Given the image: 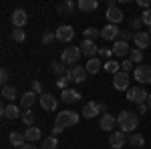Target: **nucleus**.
<instances>
[{
  "mask_svg": "<svg viewBox=\"0 0 151 149\" xmlns=\"http://www.w3.org/2000/svg\"><path fill=\"white\" fill-rule=\"evenodd\" d=\"M119 26L117 24H107L105 28H101V36H103L105 40H117L119 38Z\"/></svg>",
  "mask_w": 151,
  "mask_h": 149,
  "instance_id": "obj_15",
  "label": "nucleus"
},
{
  "mask_svg": "<svg viewBox=\"0 0 151 149\" xmlns=\"http://www.w3.org/2000/svg\"><path fill=\"white\" fill-rule=\"evenodd\" d=\"M133 67H135V65H133V63H131L129 58H125V60L121 63V71H123V73H129V71L133 69Z\"/></svg>",
  "mask_w": 151,
  "mask_h": 149,
  "instance_id": "obj_40",
  "label": "nucleus"
},
{
  "mask_svg": "<svg viewBox=\"0 0 151 149\" xmlns=\"http://www.w3.org/2000/svg\"><path fill=\"white\" fill-rule=\"evenodd\" d=\"M113 87H115L117 91H129L131 87H129V75L127 73L119 71L117 75H113Z\"/></svg>",
  "mask_w": 151,
  "mask_h": 149,
  "instance_id": "obj_7",
  "label": "nucleus"
},
{
  "mask_svg": "<svg viewBox=\"0 0 151 149\" xmlns=\"http://www.w3.org/2000/svg\"><path fill=\"white\" fill-rule=\"evenodd\" d=\"M141 20H143V24H147L151 28V10H143V14H141Z\"/></svg>",
  "mask_w": 151,
  "mask_h": 149,
  "instance_id": "obj_38",
  "label": "nucleus"
},
{
  "mask_svg": "<svg viewBox=\"0 0 151 149\" xmlns=\"http://www.w3.org/2000/svg\"><path fill=\"white\" fill-rule=\"evenodd\" d=\"M20 115H22V113H20V109H18L14 103L2 105V117H4V119H18Z\"/></svg>",
  "mask_w": 151,
  "mask_h": 149,
  "instance_id": "obj_18",
  "label": "nucleus"
},
{
  "mask_svg": "<svg viewBox=\"0 0 151 149\" xmlns=\"http://www.w3.org/2000/svg\"><path fill=\"white\" fill-rule=\"evenodd\" d=\"M26 22H28V12L26 10L16 8V10L12 12V26H14V28H22Z\"/></svg>",
  "mask_w": 151,
  "mask_h": 149,
  "instance_id": "obj_10",
  "label": "nucleus"
},
{
  "mask_svg": "<svg viewBox=\"0 0 151 149\" xmlns=\"http://www.w3.org/2000/svg\"><path fill=\"white\" fill-rule=\"evenodd\" d=\"M0 83H2V87H6V85H8V71H6V69L0 71Z\"/></svg>",
  "mask_w": 151,
  "mask_h": 149,
  "instance_id": "obj_42",
  "label": "nucleus"
},
{
  "mask_svg": "<svg viewBox=\"0 0 151 149\" xmlns=\"http://www.w3.org/2000/svg\"><path fill=\"white\" fill-rule=\"evenodd\" d=\"M99 127H101L103 131H111V133H113V129L119 127V125H117V117H113V115H109V113L101 115V119H99Z\"/></svg>",
  "mask_w": 151,
  "mask_h": 149,
  "instance_id": "obj_13",
  "label": "nucleus"
},
{
  "mask_svg": "<svg viewBox=\"0 0 151 149\" xmlns=\"http://www.w3.org/2000/svg\"><path fill=\"white\" fill-rule=\"evenodd\" d=\"M24 137H26V143H32V141H40L42 139V133L38 127H28L24 131Z\"/></svg>",
  "mask_w": 151,
  "mask_h": 149,
  "instance_id": "obj_23",
  "label": "nucleus"
},
{
  "mask_svg": "<svg viewBox=\"0 0 151 149\" xmlns=\"http://www.w3.org/2000/svg\"><path fill=\"white\" fill-rule=\"evenodd\" d=\"M83 35H85L87 40H95L97 36H101V30H97L95 26H89V28H85V32H83Z\"/></svg>",
  "mask_w": 151,
  "mask_h": 149,
  "instance_id": "obj_34",
  "label": "nucleus"
},
{
  "mask_svg": "<svg viewBox=\"0 0 151 149\" xmlns=\"http://www.w3.org/2000/svg\"><path fill=\"white\" fill-rule=\"evenodd\" d=\"M79 10L83 12H95L97 8H99V2L97 0H79Z\"/></svg>",
  "mask_w": 151,
  "mask_h": 149,
  "instance_id": "obj_24",
  "label": "nucleus"
},
{
  "mask_svg": "<svg viewBox=\"0 0 151 149\" xmlns=\"http://www.w3.org/2000/svg\"><path fill=\"white\" fill-rule=\"evenodd\" d=\"M129 60H131L133 65L139 67L141 63H143V50H139V48H131V53H129Z\"/></svg>",
  "mask_w": 151,
  "mask_h": 149,
  "instance_id": "obj_31",
  "label": "nucleus"
},
{
  "mask_svg": "<svg viewBox=\"0 0 151 149\" xmlns=\"http://www.w3.org/2000/svg\"><path fill=\"white\" fill-rule=\"evenodd\" d=\"M69 83H70V79H69V77H58V79H57V87H58V89H63V91H65Z\"/></svg>",
  "mask_w": 151,
  "mask_h": 149,
  "instance_id": "obj_37",
  "label": "nucleus"
},
{
  "mask_svg": "<svg viewBox=\"0 0 151 149\" xmlns=\"http://www.w3.org/2000/svg\"><path fill=\"white\" fill-rule=\"evenodd\" d=\"M135 81H139V85H149L151 83V65H139L135 67Z\"/></svg>",
  "mask_w": 151,
  "mask_h": 149,
  "instance_id": "obj_6",
  "label": "nucleus"
},
{
  "mask_svg": "<svg viewBox=\"0 0 151 149\" xmlns=\"http://www.w3.org/2000/svg\"><path fill=\"white\" fill-rule=\"evenodd\" d=\"M24 38H26V32H24L22 28H14L12 30V40L14 42H22Z\"/></svg>",
  "mask_w": 151,
  "mask_h": 149,
  "instance_id": "obj_35",
  "label": "nucleus"
},
{
  "mask_svg": "<svg viewBox=\"0 0 151 149\" xmlns=\"http://www.w3.org/2000/svg\"><path fill=\"white\" fill-rule=\"evenodd\" d=\"M125 143H127V137H125L123 131H113V133L109 135V145H111L113 149L125 147Z\"/></svg>",
  "mask_w": 151,
  "mask_h": 149,
  "instance_id": "obj_12",
  "label": "nucleus"
},
{
  "mask_svg": "<svg viewBox=\"0 0 151 149\" xmlns=\"http://www.w3.org/2000/svg\"><path fill=\"white\" fill-rule=\"evenodd\" d=\"M99 55L105 57L107 60H111V55H113V50H109V48H99Z\"/></svg>",
  "mask_w": 151,
  "mask_h": 149,
  "instance_id": "obj_43",
  "label": "nucleus"
},
{
  "mask_svg": "<svg viewBox=\"0 0 151 149\" xmlns=\"http://www.w3.org/2000/svg\"><path fill=\"white\" fill-rule=\"evenodd\" d=\"M73 36H75V28L69 24H63L57 28V40H60V42H70Z\"/></svg>",
  "mask_w": 151,
  "mask_h": 149,
  "instance_id": "obj_9",
  "label": "nucleus"
},
{
  "mask_svg": "<svg viewBox=\"0 0 151 149\" xmlns=\"http://www.w3.org/2000/svg\"><path fill=\"white\" fill-rule=\"evenodd\" d=\"M18 97V93H16V87L14 85H6V87H2V99H6V101H14Z\"/></svg>",
  "mask_w": 151,
  "mask_h": 149,
  "instance_id": "obj_28",
  "label": "nucleus"
},
{
  "mask_svg": "<svg viewBox=\"0 0 151 149\" xmlns=\"http://www.w3.org/2000/svg\"><path fill=\"white\" fill-rule=\"evenodd\" d=\"M105 16H107V24H119L123 18H125V14L119 10L117 6H109L107 12H105Z\"/></svg>",
  "mask_w": 151,
  "mask_h": 149,
  "instance_id": "obj_11",
  "label": "nucleus"
},
{
  "mask_svg": "<svg viewBox=\"0 0 151 149\" xmlns=\"http://www.w3.org/2000/svg\"><path fill=\"white\" fill-rule=\"evenodd\" d=\"M149 36H151V28H149Z\"/></svg>",
  "mask_w": 151,
  "mask_h": 149,
  "instance_id": "obj_50",
  "label": "nucleus"
},
{
  "mask_svg": "<svg viewBox=\"0 0 151 149\" xmlns=\"http://www.w3.org/2000/svg\"><path fill=\"white\" fill-rule=\"evenodd\" d=\"M117 125L119 129L123 131V133H135V129L139 125V117L137 113H133V111H121V113L117 115Z\"/></svg>",
  "mask_w": 151,
  "mask_h": 149,
  "instance_id": "obj_1",
  "label": "nucleus"
},
{
  "mask_svg": "<svg viewBox=\"0 0 151 149\" xmlns=\"http://www.w3.org/2000/svg\"><path fill=\"white\" fill-rule=\"evenodd\" d=\"M20 149H36V145H30V143H26V145H22Z\"/></svg>",
  "mask_w": 151,
  "mask_h": 149,
  "instance_id": "obj_47",
  "label": "nucleus"
},
{
  "mask_svg": "<svg viewBox=\"0 0 151 149\" xmlns=\"http://www.w3.org/2000/svg\"><path fill=\"white\" fill-rule=\"evenodd\" d=\"M99 107H101V113H107V105H105V103H101V105H99Z\"/></svg>",
  "mask_w": 151,
  "mask_h": 149,
  "instance_id": "obj_48",
  "label": "nucleus"
},
{
  "mask_svg": "<svg viewBox=\"0 0 151 149\" xmlns=\"http://www.w3.org/2000/svg\"><path fill=\"white\" fill-rule=\"evenodd\" d=\"M145 103H147V109H149V111H151V95H149V97H147V101H145Z\"/></svg>",
  "mask_w": 151,
  "mask_h": 149,
  "instance_id": "obj_49",
  "label": "nucleus"
},
{
  "mask_svg": "<svg viewBox=\"0 0 151 149\" xmlns=\"http://www.w3.org/2000/svg\"><path fill=\"white\" fill-rule=\"evenodd\" d=\"M79 99H81V93L77 91V89H65V91L60 93V101H63V103H67V105L77 103Z\"/></svg>",
  "mask_w": 151,
  "mask_h": 149,
  "instance_id": "obj_17",
  "label": "nucleus"
},
{
  "mask_svg": "<svg viewBox=\"0 0 151 149\" xmlns=\"http://www.w3.org/2000/svg\"><path fill=\"white\" fill-rule=\"evenodd\" d=\"M147 111H149V109H147V103H137V113H147Z\"/></svg>",
  "mask_w": 151,
  "mask_h": 149,
  "instance_id": "obj_44",
  "label": "nucleus"
},
{
  "mask_svg": "<svg viewBox=\"0 0 151 149\" xmlns=\"http://www.w3.org/2000/svg\"><path fill=\"white\" fill-rule=\"evenodd\" d=\"M60 133H63V127H58V125L52 127V137H57V135H60Z\"/></svg>",
  "mask_w": 151,
  "mask_h": 149,
  "instance_id": "obj_46",
  "label": "nucleus"
},
{
  "mask_svg": "<svg viewBox=\"0 0 151 149\" xmlns=\"http://www.w3.org/2000/svg\"><path fill=\"white\" fill-rule=\"evenodd\" d=\"M147 97H149V93L145 91L141 85L131 87V89L127 91V99L131 101V103H145V101H147Z\"/></svg>",
  "mask_w": 151,
  "mask_h": 149,
  "instance_id": "obj_5",
  "label": "nucleus"
},
{
  "mask_svg": "<svg viewBox=\"0 0 151 149\" xmlns=\"http://www.w3.org/2000/svg\"><path fill=\"white\" fill-rule=\"evenodd\" d=\"M127 143L131 145V147H137V149H139V147L145 145V137H143L141 133H131V135L127 137Z\"/></svg>",
  "mask_w": 151,
  "mask_h": 149,
  "instance_id": "obj_25",
  "label": "nucleus"
},
{
  "mask_svg": "<svg viewBox=\"0 0 151 149\" xmlns=\"http://www.w3.org/2000/svg\"><path fill=\"white\" fill-rule=\"evenodd\" d=\"M133 40H135V45H137V48H147V46L151 45V36H149V32H135L133 35Z\"/></svg>",
  "mask_w": 151,
  "mask_h": 149,
  "instance_id": "obj_19",
  "label": "nucleus"
},
{
  "mask_svg": "<svg viewBox=\"0 0 151 149\" xmlns=\"http://www.w3.org/2000/svg\"><path fill=\"white\" fill-rule=\"evenodd\" d=\"M36 99H38V95H36V93H32V91L24 93L22 97H20V107H22V109H30V107L36 103Z\"/></svg>",
  "mask_w": 151,
  "mask_h": 149,
  "instance_id": "obj_21",
  "label": "nucleus"
},
{
  "mask_svg": "<svg viewBox=\"0 0 151 149\" xmlns=\"http://www.w3.org/2000/svg\"><path fill=\"white\" fill-rule=\"evenodd\" d=\"M103 69V63L99 60V58L95 57V58H89L87 60V73H91V75H97L99 71Z\"/></svg>",
  "mask_w": 151,
  "mask_h": 149,
  "instance_id": "obj_27",
  "label": "nucleus"
},
{
  "mask_svg": "<svg viewBox=\"0 0 151 149\" xmlns=\"http://www.w3.org/2000/svg\"><path fill=\"white\" fill-rule=\"evenodd\" d=\"M103 69L109 73V75H117L119 71H121V63H117V60H107L103 63Z\"/></svg>",
  "mask_w": 151,
  "mask_h": 149,
  "instance_id": "obj_30",
  "label": "nucleus"
},
{
  "mask_svg": "<svg viewBox=\"0 0 151 149\" xmlns=\"http://www.w3.org/2000/svg\"><path fill=\"white\" fill-rule=\"evenodd\" d=\"M20 119H22V123H24V125L32 127V123H35V113H32L30 109H24L22 115H20Z\"/></svg>",
  "mask_w": 151,
  "mask_h": 149,
  "instance_id": "obj_32",
  "label": "nucleus"
},
{
  "mask_svg": "<svg viewBox=\"0 0 151 149\" xmlns=\"http://www.w3.org/2000/svg\"><path fill=\"white\" fill-rule=\"evenodd\" d=\"M83 117L85 119H93V117H97V115L101 113V107H99V103H95V101H89V103L83 107Z\"/></svg>",
  "mask_w": 151,
  "mask_h": 149,
  "instance_id": "obj_16",
  "label": "nucleus"
},
{
  "mask_svg": "<svg viewBox=\"0 0 151 149\" xmlns=\"http://www.w3.org/2000/svg\"><path fill=\"white\" fill-rule=\"evenodd\" d=\"M87 75H89V73H87V67L75 65L73 69L67 71V75H65V77H69L70 83H77V85H79V83H85V81H87Z\"/></svg>",
  "mask_w": 151,
  "mask_h": 149,
  "instance_id": "obj_4",
  "label": "nucleus"
},
{
  "mask_svg": "<svg viewBox=\"0 0 151 149\" xmlns=\"http://www.w3.org/2000/svg\"><path fill=\"white\" fill-rule=\"evenodd\" d=\"M141 24H143V20H141V16H139V18H133V20H131V26H133V28H139Z\"/></svg>",
  "mask_w": 151,
  "mask_h": 149,
  "instance_id": "obj_45",
  "label": "nucleus"
},
{
  "mask_svg": "<svg viewBox=\"0 0 151 149\" xmlns=\"http://www.w3.org/2000/svg\"><path fill=\"white\" fill-rule=\"evenodd\" d=\"M113 55L115 57H127L129 53H131V48H129L127 42H123V40H115V45H113Z\"/></svg>",
  "mask_w": 151,
  "mask_h": 149,
  "instance_id": "obj_20",
  "label": "nucleus"
},
{
  "mask_svg": "<svg viewBox=\"0 0 151 149\" xmlns=\"http://www.w3.org/2000/svg\"><path fill=\"white\" fill-rule=\"evenodd\" d=\"M10 143L14 145V147H22V145H26V137H24V133H18V131H12L10 133Z\"/></svg>",
  "mask_w": 151,
  "mask_h": 149,
  "instance_id": "obj_26",
  "label": "nucleus"
},
{
  "mask_svg": "<svg viewBox=\"0 0 151 149\" xmlns=\"http://www.w3.org/2000/svg\"><path fill=\"white\" fill-rule=\"evenodd\" d=\"M50 71H52L57 77H65V75H67L65 63H60V60H52V63H50Z\"/></svg>",
  "mask_w": 151,
  "mask_h": 149,
  "instance_id": "obj_29",
  "label": "nucleus"
},
{
  "mask_svg": "<svg viewBox=\"0 0 151 149\" xmlns=\"http://www.w3.org/2000/svg\"><path fill=\"white\" fill-rule=\"evenodd\" d=\"M79 48H81L83 55H85V57H89V58H95V55L99 53V46L95 45V40H87V38L81 42V46H79Z\"/></svg>",
  "mask_w": 151,
  "mask_h": 149,
  "instance_id": "obj_14",
  "label": "nucleus"
},
{
  "mask_svg": "<svg viewBox=\"0 0 151 149\" xmlns=\"http://www.w3.org/2000/svg\"><path fill=\"white\" fill-rule=\"evenodd\" d=\"M131 38H133V36H131V32H129V30H121V32H119V38H117V40H123V42H129Z\"/></svg>",
  "mask_w": 151,
  "mask_h": 149,
  "instance_id": "obj_39",
  "label": "nucleus"
},
{
  "mask_svg": "<svg viewBox=\"0 0 151 149\" xmlns=\"http://www.w3.org/2000/svg\"><path fill=\"white\" fill-rule=\"evenodd\" d=\"M55 38H57V32L45 30V35H42V45H52V42H55Z\"/></svg>",
  "mask_w": 151,
  "mask_h": 149,
  "instance_id": "obj_36",
  "label": "nucleus"
},
{
  "mask_svg": "<svg viewBox=\"0 0 151 149\" xmlns=\"http://www.w3.org/2000/svg\"><path fill=\"white\" fill-rule=\"evenodd\" d=\"M38 103H40V107H42L45 111H55L57 105H58V101H57L55 95H50V93H42V95L38 97Z\"/></svg>",
  "mask_w": 151,
  "mask_h": 149,
  "instance_id": "obj_8",
  "label": "nucleus"
},
{
  "mask_svg": "<svg viewBox=\"0 0 151 149\" xmlns=\"http://www.w3.org/2000/svg\"><path fill=\"white\" fill-rule=\"evenodd\" d=\"M57 145H58L57 137L48 135V137H45V141H42V145H40V149H57Z\"/></svg>",
  "mask_w": 151,
  "mask_h": 149,
  "instance_id": "obj_33",
  "label": "nucleus"
},
{
  "mask_svg": "<svg viewBox=\"0 0 151 149\" xmlns=\"http://www.w3.org/2000/svg\"><path fill=\"white\" fill-rule=\"evenodd\" d=\"M81 48L79 46H67L65 50H63V55H60V63H65V65H77L79 63V58H81Z\"/></svg>",
  "mask_w": 151,
  "mask_h": 149,
  "instance_id": "obj_3",
  "label": "nucleus"
},
{
  "mask_svg": "<svg viewBox=\"0 0 151 149\" xmlns=\"http://www.w3.org/2000/svg\"><path fill=\"white\" fill-rule=\"evenodd\" d=\"M79 121H81V115L77 113V111H60V113L57 115V121H55V125L63 127V129H67V127L79 125Z\"/></svg>",
  "mask_w": 151,
  "mask_h": 149,
  "instance_id": "obj_2",
  "label": "nucleus"
},
{
  "mask_svg": "<svg viewBox=\"0 0 151 149\" xmlns=\"http://www.w3.org/2000/svg\"><path fill=\"white\" fill-rule=\"evenodd\" d=\"M32 93H36L38 97L42 95V85H40V81H32Z\"/></svg>",
  "mask_w": 151,
  "mask_h": 149,
  "instance_id": "obj_41",
  "label": "nucleus"
},
{
  "mask_svg": "<svg viewBox=\"0 0 151 149\" xmlns=\"http://www.w3.org/2000/svg\"><path fill=\"white\" fill-rule=\"evenodd\" d=\"M75 8H77V6H75V2H73V0H63V2L57 6V12H58V14L69 16V14H73V12H75Z\"/></svg>",
  "mask_w": 151,
  "mask_h": 149,
  "instance_id": "obj_22",
  "label": "nucleus"
}]
</instances>
